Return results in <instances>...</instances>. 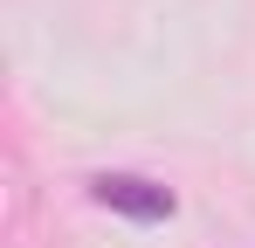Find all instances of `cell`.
<instances>
[{
  "mask_svg": "<svg viewBox=\"0 0 255 248\" xmlns=\"http://www.w3.org/2000/svg\"><path fill=\"white\" fill-rule=\"evenodd\" d=\"M90 200L111 207V214H125V221H172V186L159 179H145V172H97L90 179Z\"/></svg>",
  "mask_w": 255,
  "mask_h": 248,
  "instance_id": "6da1fadb",
  "label": "cell"
}]
</instances>
